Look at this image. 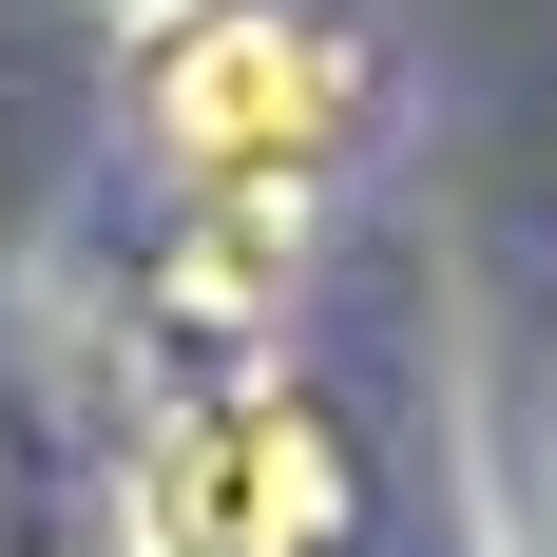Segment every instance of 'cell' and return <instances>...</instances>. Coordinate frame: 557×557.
Returning <instances> with one entry per match:
<instances>
[{"label": "cell", "instance_id": "6da1fadb", "mask_svg": "<svg viewBox=\"0 0 557 557\" xmlns=\"http://www.w3.org/2000/svg\"><path fill=\"white\" fill-rule=\"evenodd\" d=\"M385 115V39L346 0H212L154 39V154L212 212H308Z\"/></svg>", "mask_w": 557, "mask_h": 557}, {"label": "cell", "instance_id": "7a4b0ae2", "mask_svg": "<svg viewBox=\"0 0 557 557\" xmlns=\"http://www.w3.org/2000/svg\"><path fill=\"white\" fill-rule=\"evenodd\" d=\"M346 539V443L288 385H212L135 443V557H327Z\"/></svg>", "mask_w": 557, "mask_h": 557}, {"label": "cell", "instance_id": "3957f363", "mask_svg": "<svg viewBox=\"0 0 557 557\" xmlns=\"http://www.w3.org/2000/svg\"><path fill=\"white\" fill-rule=\"evenodd\" d=\"M115 20H154V39H173V20H212V0H115Z\"/></svg>", "mask_w": 557, "mask_h": 557}]
</instances>
